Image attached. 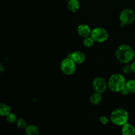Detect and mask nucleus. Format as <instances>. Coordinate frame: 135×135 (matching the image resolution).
Masks as SVG:
<instances>
[{"instance_id": "nucleus-1", "label": "nucleus", "mask_w": 135, "mask_h": 135, "mask_svg": "<svg viewBox=\"0 0 135 135\" xmlns=\"http://www.w3.org/2000/svg\"><path fill=\"white\" fill-rule=\"evenodd\" d=\"M134 51L128 44H122L118 47L115 52L117 60L123 64L129 63L134 59Z\"/></svg>"}, {"instance_id": "nucleus-2", "label": "nucleus", "mask_w": 135, "mask_h": 135, "mask_svg": "<svg viewBox=\"0 0 135 135\" xmlns=\"http://www.w3.org/2000/svg\"><path fill=\"white\" fill-rule=\"evenodd\" d=\"M126 83V79L122 74H113L108 80V88L113 92H121L125 88Z\"/></svg>"}, {"instance_id": "nucleus-3", "label": "nucleus", "mask_w": 135, "mask_h": 135, "mask_svg": "<svg viewBox=\"0 0 135 135\" xmlns=\"http://www.w3.org/2000/svg\"><path fill=\"white\" fill-rule=\"evenodd\" d=\"M129 119V113L123 108H117L111 113V121L117 126H121L128 123Z\"/></svg>"}, {"instance_id": "nucleus-4", "label": "nucleus", "mask_w": 135, "mask_h": 135, "mask_svg": "<svg viewBox=\"0 0 135 135\" xmlns=\"http://www.w3.org/2000/svg\"><path fill=\"white\" fill-rule=\"evenodd\" d=\"M76 65L77 64L71 58H65L60 63V69L65 75H71L76 71Z\"/></svg>"}, {"instance_id": "nucleus-5", "label": "nucleus", "mask_w": 135, "mask_h": 135, "mask_svg": "<svg viewBox=\"0 0 135 135\" xmlns=\"http://www.w3.org/2000/svg\"><path fill=\"white\" fill-rule=\"evenodd\" d=\"M91 37L98 43H103L109 38V34L104 28L96 27L92 30Z\"/></svg>"}, {"instance_id": "nucleus-6", "label": "nucleus", "mask_w": 135, "mask_h": 135, "mask_svg": "<svg viewBox=\"0 0 135 135\" xmlns=\"http://www.w3.org/2000/svg\"><path fill=\"white\" fill-rule=\"evenodd\" d=\"M119 20L121 23L125 25H129L135 20V13L133 9L125 8L123 9L119 15Z\"/></svg>"}, {"instance_id": "nucleus-7", "label": "nucleus", "mask_w": 135, "mask_h": 135, "mask_svg": "<svg viewBox=\"0 0 135 135\" xmlns=\"http://www.w3.org/2000/svg\"><path fill=\"white\" fill-rule=\"evenodd\" d=\"M92 86L94 92L102 94L108 88V83L104 78L98 76L93 80Z\"/></svg>"}, {"instance_id": "nucleus-8", "label": "nucleus", "mask_w": 135, "mask_h": 135, "mask_svg": "<svg viewBox=\"0 0 135 135\" xmlns=\"http://www.w3.org/2000/svg\"><path fill=\"white\" fill-rule=\"evenodd\" d=\"M67 57L71 58L76 64H82L86 59V55L83 52L80 51H76L71 53L68 55Z\"/></svg>"}, {"instance_id": "nucleus-9", "label": "nucleus", "mask_w": 135, "mask_h": 135, "mask_svg": "<svg viewBox=\"0 0 135 135\" xmlns=\"http://www.w3.org/2000/svg\"><path fill=\"white\" fill-rule=\"evenodd\" d=\"M76 32H77V34L79 36L84 38L91 35L92 30L88 25L82 24V25L78 26L77 28H76Z\"/></svg>"}, {"instance_id": "nucleus-10", "label": "nucleus", "mask_w": 135, "mask_h": 135, "mask_svg": "<svg viewBox=\"0 0 135 135\" xmlns=\"http://www.w3.org/2000/svg\"><path fill=\"white\" fill-rule=\"evenodd\" d=\"M121 132L123 135H134L135 128L131 124L127 123L122 126Z\"/></svg>"}, {"instance_id": "nucleus-11", "label": "nucleus", "mask_w": 135, "mask_h": 135, "mask_svg": "<svg viewBox=\"0 0 135 135\" xmlns=\"http://www.w3.org/2000/svg\"><path fill=\"white\" fill-rule=\"evenodd\" d=\"M67 8L72 13H76L80 9V1L79 0H69L67 3Z\"/></svg>"}, {"instance_id": "nucleus-12", "label": "nucleus", "mask_w": 135, "mask_h": 135, "mask_svg": "<svg viewBox=\"0 0 135 135\" xmlns=\"http://www.w3.org/2000/svg\"><path fill=\"white\" fill-rule=\"evenodd\" d=\"M102 100V94L98 93V92H95L94 93L91 95L90 98V101L91 104L95 105H99L101 103Z\"/></svg>"}, {"instance_id": "nucleus-13", "label": "nucleus", "mask_w": 135, "mask_h": 135, "mask_svg": "<svg viewBox=\"0 0 135 135\" xmlns=\"http://www.w3.org/2000/svg\"><path fill=\"white\" fill-rule=\"evenodd\" d=\"M25 131L27 135H38L40 133L39 128L34 125H28L25 129Z\"/></svg>"}, {"instance_id": "nucleus-14", "label": "nucleus", "mask_w": 135, "mask_h": 135, "mask_svg": "<svg viewBox=\"0 0 135 135\" xmlns=\"http://www.w3.org/2000/svg\"><path fill=\"white\" fill-rule=\"evenodd\" d=\"M11 113V108L7 104L1 103L0 104V115L2 117H6Z\"/></svg>"}, {"instance_id": "nucleus-15", "label": "nucleus", "mask_w": 135, "mask_h": 135, "mask_svg": "<svg viewBox=\"0 0 135 135\" xmlns=\"http://www.w3.org/2000/svg\"><path fill=\"white\" fill-rule=\"evenodd\" d=\"M125 88L127 89L130 94L135 93V80L134 79H131L127 81Z\"/></svg>"}, {"instance_id": "nucleus-16", "label": "nucleus", "mask_w": 135, "mask_h": 135, "mask_svg": "<svg viewBox=\"0 0 135 135\" xmlns=\"http://www.w3.org/2000/svg\"><path fill=\"white\" fill-rule=\"evenodd\" d=\"M16 125H17V127L20 129H25L28 126L27 122L24 118L17 119V121H16Z\"/></svg>"}, {"instance_id": "nucleus-17", "label": "nucleus", "mask_w": 135, "mask_h": 135, "mask_svg": "<svg viewBox=\"0 0 135 135\" xmlns=\"http://www.w3.org/2000/svg\"><path fill=\"white\" fill-rule=\"evenodd\" d=\"M94 42H96L91 37V36H90L86 38H84V40H83V45L86 47H91L94 44Z\"/></svg>"}, {"instance_id": "nucleus-18", "label": "nucleus", "mask_w": 135, "mask_h": 135, "mask_svg": "<svg viewBox=\"0 0 135 135\" xmlns=\"http://www.w3.org/2000/svg\"><path fill=\"white\" fill-rule=\"evenodd\" d=\"M6 119L7 122L9 123H15L17 120V117L15 113H11V112L8 115L6 116Z\"/></svg>"}, {"instance_id": "nucleus-19", "label": "nucleus", "mask_w": 135, "mask_h": 135, "mask_svg": "<svg viewBox=\"0 0 135 135\" xmlns=\"http://www.w3.org/2000/svg\"><path fill=\"white\" fill-rule=\"evenodd\" d=\"M122 71L123 73L125 74H130L131 73H132V68L131 65H128L127 63V64H125V65L122 68Z\"/></svg>"}, {"instance_id": "nucleus-20", "label": "nucleus", "mask_w": 135, "mask_h": 135, "mask_svg": "<svg viewBox=\"0 0 135 135\" xmlns=\"http://www.w3.org/2000/svg\"><path fill=\"white\" fill-rule=\"evenodd\" d=\"M99 120H100V122L104 125H108V123H109V119L105 115L101 116V117H100V119H99Z\"/></svg>"}, {"instance_id": "nucleus-21", "label": "nucleus", "mask_w": 135, "mask_h": 135, "mask_svg": "<svg viewBox=\"0 0 135 135\" xmlns=\"http://www.w3.org/2000/svg\"><path fill=\"white\" fill-rule=\"evenodd\" d=\"M121 94L122 95H124V96H127V95H128L129 94H130V93H129V91L127 90V89L126 88H125L121 91Z\"/></svg>"}, {"instance_id": "nucleus-22", "label": "nucleus", "mask_w": 135, "mask_h": 135, "mask_svg": "<svg viewBox=\"0 0 135 135\" xmlns=\"http://www.w3.org/2000/svg\"><path fill=\"white\" fill-rule=\"evenodd\" d=\"M131 68H132V71H133V73H135V61H133V63H131Z\"/></svg>"}, {"instance_id": "nucleus-23", "label": "nucleus", "mask_w": 135, "mask_h": 135, "mask_svg": "<svg viewBox=\"0 0 135 135\" xmlns=\"http://www.w3.org/2000/svg\"><path fill=\"white\" fill-rule=\"evenodd\" d=\"M0 70H1V72H3V67L2 64H0Z\"/></svg>"}, {"instance_id": "nucleus-24", "label": "nucleus", "mask_w": 135, "mask_h": 135, "mask_svg": "<svg viewBox=\"0 0 135 135\" xmlns=\"http://www.w3.org/2000/svg\"><path fill=\"white\" fill-rule=\"evenodd\" d=\"M134 59H135V51H134Z\"/></svg>"}, {"instance_id": "nucleus-25", "label": "nucleus", "mask_w": 135, "mask_h": 135, "mask_svg": "<svg viewBox=\"0 0 135 135\" xmlns=\"http://www.w3.org/2000/svg\"><path fill=\"white\" fill-rule=\"evenodd\" d=\"M67 1H69V0H67Z\"/></svg>"}]
</instances>
